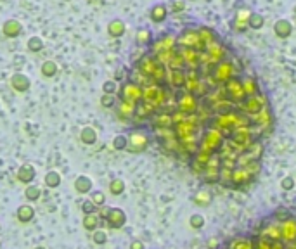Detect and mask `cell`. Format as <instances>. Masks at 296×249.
I'll list each match as a JSON object with an SVG mask.
<instances>
[{
    "mask_svg": "<svg viewBox=\"0 0 296 249\" xmlns=\"http://www.w3.org/2000/svg\"><path fill=\"white\" fill-rule=\"evenodd\" d=\"M175 43H177V38L175 37H165L161 38L158 43H154V52H161V50H170L175 47Z\"/></svg>",
    "mask_w": 296,
    "mask_h": 249,
    "instance_id": "26",
    "label": "cell"
},
{
    "mask_svg": "<svg viewBox=\"0 0 296 249\" xmlns=\"http://www.w3.org/2000/svg\"><path fill=\"white\" fill-rule=\"evenodd\" d=\"M116 90H118V85H116V82L114 80H107V82H104V85H103V92L104 94H116Z\"/></svg>",
    "mask_w": 296,
    "mask_h": 249,
    "instance_id": "39",
    "label": "cell"
},
{
    "mask_svg": "<svg viewBox=\"0 0 296 249\" xmlns=\"http://www.w3.org/2000/svg\"><path fill=\"white\" fill-rule=\"evenodd\" d=\"M295 12H296V7H295Z\"/></svg>",
    "mask_w": 296,
    "mask_h": 249,
    "instance_id": "50",
    "label": "cell"
},
{
    "mask_svg": "<svg viewBox=\"0 0 296 249\" xmlns=\"http://www.w3.org/2000/svg\"><path fill=\"white\" fill-rule=\"evenodd\" d=\"M250 16H251V11H248V9H241L239 12H237V16H235V30H246V24L248 21H250Z\"/></svg>",
    "mask_w": 296,
    "mask_h": 249,
    "instance_id": "25",
    "label": "cell"
},
{
    "mask_svg": "<svg viewBox=\"0 0 296 249\" xmlns=\"http://www.w3.org/2000/svg\"><path fill=\"white\" fill-rule=\"evenodd\" d=\"M282 189H286V190H289V189H293V187H295V180H293L291 177H288V178H284V180H282Z\"/></svg>",
    "mask_w": 296,
    "mask_h": 249,
    "instance_id": "47",
    "label": "cell"
},
{
    "mask_svg": "<svg viewBox=\"0 0 296 249\" xmlns=\"http://www.w3.org/2000/svg\"><path fill=\"white\" fill-rule=\"evenodd\" d=\"M156 66H158V61H156V57H144V59L139 62V69H137V71L141 73V75L148 76V78H152Z\"/></svg>",
    "mask_w": 296,
    "mask_h": 249,
    "instance_id": "16",
    "label": "cell"
},
{
    "mask_svg": "<svg viewBox=\"0 0 296 249\" xmlns=\"http://www.w3.org/2000/svg\"><path fill=\"white\" fill-rule=\"evenodd\" d=\"M120 95H122L123 102H128V104L137 106V104L142 101V87L141 85H137L135 82H127V83H123L122 90H120Z\"/></svg>",
    "mask_w": 296,
    "mask_h": 249,
    "instance_id": "5",
    "label": "cell"
},
{
    "mask_svg": "<svg viewBox=\"0 0 296 249\" xmlns=\"http://www.w3.org/2000/svg\"><path fill=\"white\" fill-rule=\"evenodd\" d=\"M171 124H173L171 113L161 111V113L154 118V126H156V128H171Z\"/></svg>",
    "mask_w": 296,
    "mask_h": 249,
    "instance_id": "22",
    "label": "cell"
},
{
    "mask_svg": "<svg viewBox=\"0 0 296 249\" xmlns=\"http://www.w3.org/2000/svg\"><path fill=\"white\" fill-rule=\"evenodd\" d=\"M148 147V135L141 130H135V132L130 133L128 137V151L132 152H142Z\"/></svg>",
    "mask_w": 296,
    "mask_h": 249,
    "instance_id": "9",
    "label": "cell"
},
{
    "mask_svg": "<svg viewBox=\"0 0 296 249\" xmlns=\"http://www.w3.org/2000/svg\"><path fill=\"white\" fill-rule=\"evenodd\" d=\"M109 190H111V194H114V196L123 194V190H125V184H123V180H120V178L113 180L109 184Z\"/></svg>",
    "mask_w": 296,
    "mask_h": 249,
    "instance_id": "37",
    "label": "cell"
},
{
    "mask_svg": "<svg viewBox=\"0 0 296 249\" xmlns=\"http://www.w3.org/2000/svg\"><path fill=\"white\" fill-rule=\"evenodd\" d=\"M282 241L293 242L296 241V220L288 218L282 222Z\"/></svg>",
    "mask_w": 296,
    "mask_h": 249,
    "instance_id": "17",
    "label": "cell"
},
{
    "mask_svg": "<svg viewBox=\"0 0 296 249\" xmlns=\"http://www.w3.org/2000/svg\"><path fill=\"white\" fill-rule=\"evenodd\" d=\"M35 178V168L31 165H23L18 170V180L23 182V184H30Z\"/></svg>",
    "mask_w": 296,
    "mask_h": 249,
    "instance_id": "21",
    "label": "cell"
},
{
    "mask_svg": "<svg viewBox=\"0 0 296 249\" xmlns=\"http://www.w3.org/2000/svg\"><path fill=\"white\" fill-rule=\"evenodd\" d=\"M180 56H182L184 62L189 69H197L201 66V52L203 50H196V49H184L180 47Z\"/></svg>",
    "mask_w": 296,
    "mask_h": 249,
    "instance_id": "8",
    "label": "cell"
},
{
    "mask_svg": "<svg viewBox=\"0 0 296 249\" xmlns=\"http://www.w3.org/2000/svg\"><path fill=\"white\" fill-rule=\"evenodd\" d=\"M11 87L14 88L16 92L23 94V92H28L31 87V80L28 78L24 73H14L11 76Z\"/></svg>",
    "mask_w": 296,
    "mask_h": 249,
    "instance_id": "11",
    "label": "cell"
},
{
    "mask_svg": "<svg viewBox=\"0 0 296 249\" xmlns=\"http://www.w3.org/2000/svg\"><path fill=\"white\" fill-rule=\"evenodd\" d=\"M106 218H107L109 227H113V228H120V227H123L127 222L125 213H123L122 209H118V208H111L109 211H107Z\"/></svg>",
    "mask_w": 296,
    "mask_h": 249,
    "instance_id": "15",
    "label": "cell"
},
{
    "mask_svg": "<svg viewBox=\"0 0 296 249\" xmlns=\"http://www.w3.org/2000/svg\"><path fill=\"white\" fill-rule=\"evenodd\" d=\"M40 194H42V190H40V187H35V185H31V187H28L26 189V197L31 201L38 199L40 197Z\"/></svg>",
    "mask_w": 296,
    "mask_h": 249,
    "instance_id": "42",
    "label": "cell"
},
{
    "mask_svg": "<svg viewBox=\"0 0 296 249\" xmlns=\"http://www.w3.org/2000/svg\"><path fill=\"white\" fill-rule=\"evenodd\" d=\"M274 31H275V35L281 38H288L289 35L293 33V26L291 23H289L288 19H279L277 23L274 24Z\"/></svg>",
    "mask_w": 296,
    "mask_h": 249,
    "instance_id": "19",
    "label": "cell"
},
{
    "mask_svg": "<svg viewBox=\"0 0 296 249\" xmlns=\"http://www.w3.org/2000/svg\"><path fill=\"white\" fill-rule=\"evenodd\" d=\"M57 69H59V66H57V62L52 59L43 61L42 66H40V73H42L45 78H54V76L57 75Z\"/></svg>",
    "mask_w": 296,
    "mask_h": 249,
    "instance_id": "23",
    "label": "cell"
},
{
    "mask_svg": "<svg viewBox=\"0 0 296 249\" xmlns=\"http://www.w3.org/2000/svg\"><path fill=\"white\" fill-rule=\"evenodd\" d=\"M229 249H254V242L246 237H235L229 242Z\"/></svg>",
    "mask_w": 296,
    "mask_h": 249,
    "instance_id": "24",
    "label": "cell"
},
{
    "mask_svg": "<svg viewBox=\"0 0 296 249\" xmlns=\"http://www.w3.org/2000/svg\"><path fill=\"white\" fill-rule=\"evenodd\" d=\"M92 201H94V204L95 206H101V204H104V201H106V197H104V194L103 192H94L92 194Z\"/></svg>",
    "mask_w": 296,
    "mask_h": 249,
    "instance_id": "46",
    "label": "cell"
},
{
    "mask_svg": "<svg viewBox=\"0 0 296 249\" xmlns=\"http://www.w3.org/2000/svg\"><path fill=\"white\" fill-rule=\"evenodd\" d=\"M248 24H250V28H253V30H260V28L263 26V18L260 14H253V12H251Z\"/></svg>",
    "mask_w": 296,
    "mask_h": 249,
    "instance_id": "38",
    "label": "cell"
},
{
    "mask_svg": "<svg viewBox=\"0 0 296 249\" xmlns=\"http://www.w3.org/2000/svg\"><path fill=\"white\" fill-rule=\"evenodd\" d=\"M186 73L184 69H168V82L173 85V87H184L186 85Z\"/></svg>",
    "mask_w": 296,
    "mask_h": 249,
    "instance_id": "18",
    "label": "cell"
},
{
    "mask_svg": "<svg viewBox=\"0 0 296 249\" xmlns=\"http://www.w3.org/2000/svg\"><path fill=\"white\" fill-rule=\"evenodd\" d=\"M95 235H97V237H94V239L97 242H104V241H106V234H104V232H97Z\"/></svg>",
    "mask_w": 296,
    "mask_h": 249,
    "instance_id": "48",
    "label": "cell"
},
{
    "mask_svg": "<svg viewBox=\"0 0 296 249\" xmlns=\"http://www.w3.org/2000/svg\"><path fill=\"white\" fill-rule=\"evenodd\" d=\"M262 237L269 241H282V222H272L265 227L262 232Z\"/></svg>",
    "mask_w": 296,
    "mask_h": 249,
    "instance_id": "13",
    "label": "cell"
},
{
    "mask_svg": "<svg viewBox=\"0 0 296 249\" xmlns=\"http://www.w3.org/2000/svg\"><path fill=\"white\" fill-rule=\"evenodd\" d=\"M2 33H4L7 38H18L19 35L23 33V24L14 18L7 19V21L2 24Z\"/></svg>",
    "mask_w": 296,
    "mask_h": 249,
    "instance_id": "12",
    "label": "cell"
},
{
    "mask_svg": "<svg viewBox=\"0 0 296 249\" xmlns=\"http://www.w3.org/2000/svg\"><path fill=\"white\" fill-rule=\"evenodd\" d=\"M177 107H179V111H184V113L187 114H194L197 109V99L196 95L192 94H184L182 97H179V101H177Z\"/></svg>",
    "mask_w": 296,
    "mask_h": 249,
    "instance_id": "10",
    "label": "cell"
},
{
    "mask_svg": "<svg viewBox=\"0 0 296 249\" xmlns=\"http://www.w3.org/2000/svg\"><path fill=\"white\" fill-rule=\"evenodd\" d=\"M224 145V133L220 130H216L215 126H210L206 133L203 135L201 142H199V151H205L208 154H213Z\"/></svg>",
    "mask_w": 296,
    "mask_h": 249,
    "instance_id": "1",
    "label": "cell"
},
{
    "mask_svg": "<svg viewBox=\"0 0 296 249\" xmlns=\"http://www.w3.org/2000/svg\"><path fill=\"white\" fill-rule=\"evenodd\" d=\"M95 204H94V201L92 199H88V201H85L84 203V213L85 215H90V213H95Z\"/></svg>",
    "mask_w": 296,
    "mask_h": 249,
    "instance_id": "45",
    "label": "cell"
},
{
    "mask_svg": "<svg viewBox=\"0 0 296 249\" xmlns=\"http://www.w3.org/2000/svg\"><path fill=\"white\" fill-rule=\"evenodd\" d=\"M203 225H205V218H203L201 215L190 216V227H194V228H201Z\"/></svg>",
    "mask_w": 296,
    "mask_h": 249,
    "instance_id": "44",
    "label": "cell"
},
{
    "mask_svg": "<svg viewBox=\"0 0 296 249\" xmlns=\"http://www.w3.org/2000/svg\"><path fill=\"white\" fill-rule=\"evenodd\" d=\"M168 12H167V7L165 5H154V7L151 9V19L154 21V23H163L165 19H167Z\"/></svg>",
    "mask_w": 296,
    "mask_h": 249,
    "instance_id": "27",
    "label": "cell"
},
{
    "mask_svg": "<svg viewBox=\"0 0 296 249\" xmlns=\"http://www.w3.org/2000/svg\"><path fill=\"white\" fill-rule=\"evenodd\" d=\"M114 102H116V97H114L113 94H104L103 97H101V104H103V107H113Z\"/></svg>",
    "mask_w": 296,
    "mask_h": 249,
    "instance_id": "41",
    "label": "cell"
},
{
    "mask_svg": "<svg viewBox=\"0 0 296 249\" xmlns=\"http://www.w3.org/2000/svg\"><path fill=\"white\" fill-rule=\"evenodd\" d=\"M265 106H269V104H267L263 95H250V97H246L239 104V109H243V114H248V116L253 118L254 114H258Z\"/></svg>",
    "mask_w": 296,
    "mask_h": 249,
    "instance_id": "4",
    "label": "cell"
},
{
    "mask_svg": "<svg viewBox=\"0 0 296 249\" xmlns=\"http://www.w3.org/2000/svg\"><path fill=\"white\" fill-rule=\"evenodd\" d=\"M142 248H144V246H142L141 242H133L132 244V249H142Z\"/></svg>",
    "mask_w": 296,
    "mask_h": 249,
    "instance_id": "49",
    "label": "cell"
},
{
    "mask_svg": "<svg viewBox=\"0 0 296 249\" xmlns=\"http://www.w3.org/2000/svg\"><path fill=\"white\" fill-rule=\"evenodd\" d=\"M99 225V216L95 215V213H90V215H87L85 216V227H87V228H95V227Z\"/></svg>",
    "mask_w": 296,
    "mask_h": 249,
    "instance_id": "40",
    "label": "cell"
},
{
    "mask_svg": "<svg viewBox=\"0 0 296 249\" xmlns=\"http://www.w3.org/2000/svg\"><path fill=\"white\" fill-rule=\"evenodd\" d=\"M137 42L139 43H149L151 42V33L148 30H139L137 31Z\"/></svg>",
    "mask_w": 296,
    "mask_h": 249,
    "instance_id": "43",
    "label": "cell"
},
{
    "mask_svg": "<svg viewBox=\"0 0 296 249\" xmlns=\"http://www.w3.org/2000/svg\"><path fill=\"white\" fill-rule=\"evenodd\" d=\"M35 211L31 206H21L18 211V218L21 220V222H30L31 218H33Z\"/></svg>",
    "mask_w": 296,
    "mask_h": 249,
    "instance_id": "34",
    "label": "cell"
},
{
    "mask_svg": "<svg viewBox=\"0 0 296 249\" xmlns=\"http://www.w3.org/2000/svg\"><path fill=\"white\" fill-rule=\"evenodd\" d=\"M199 35H201V38L206 43V47L211 45V43H216V35L213 33L211 30H208V28H201V30H199Z\"/></svg>",
    "mask_w": 296,
    "mask_h": 249,
    "instance_id": "35",
    "label": "cell"
},
{
    "mask_svg": "<svg viewBox=\"0 0 296 249\" xmlns=\"http://www.w3.org/2000/svg\"><path fill=\"white\" fill-rule=\"evenodd\" d=\"M118 113H120V116L122 118H132L133 114H135V106L122 101V104H120V107H118Z\"/></svg>",
    "mask_w": 296,
    "mask_h": 249,
    "instance_id": "31",
    "label": "cell"
},
{
    "mask_svg": "<svg viewBox=\"0 0 296 249\" xmlns=\"http://www.w3.org/2000/svg\"><path fill=\"white\" fill-rule=\"evenodd\" d=\"M127 31V26L123 21H120V19H113L109 24H107V33L111 35L113 38H120L123 37Z\"/></svg>",
    "mask_w": 296,
    "mask_h": 249,
    "instance_id": "20",
    "label": "cell"
},
{
    "mask_svg": "<svg viewBox=\"0 0 296 249\" xmlns=\"http://www.w3.org/2000/svg\"><path fill=\"white\" fill-rule=\"evenodd\" d=\"M75 189L78 190V192H82V194L90 192V190H92V180L88 177H84V175H82V177L76 178Z\"/></svg>",
    "mask_w": 296,
    "mask_h": 249,
    "instance_id": "28",
    "label": "cell"
},
{
    "mask_svg": "<svg viewBox=\"0 0 296 249\" xmlns=\"http://www.w3.org/2000/svg\"><path fill=\"white\" fill-rule=\"evenodd\" d=\"M224 92H225V97L231 99L232 102H237V104H241V102L246 99V92H244L241 80H235V78L229 80V82L225 83Z\"/></svg>",
    "mask_w": 296,
    "mask_h": 249,
    "instance_id": "6",
    "label": "cell"
},
{
    "mask_svg": "<svg viewBox=\"0 0 296 249\" xmlns=\"http://www.w3.org/2000/svg\"><path fill=\"white\" fill-rule=\"evenodd\" d=\"M177 43L179 47H184V49H196V50H206V43L203 42L199 31L194 30H187L177 38Z\"/></svg>",
    "mask_w": 296,
    "mask_h": 249,
    "instance_id": "3",
    "label": "cell"
},
{
    "mask_svg": "<svg viewBox=\"0 0 296 249\" xmlns=\"http://www.w3.org/2000/svg\"><path fill=\"white\" fill-rule=\"evenodd\" d=\"M113 147L116 149V151H123V149L128 147V137L125 135H116L113 140Z\"/></svg>",
    "mask_w": 296,
    "mask_h": 249,
    "instance_id": "36",
    "label": "cell"
},
{
    "mask_svg": "<svg viewBox=\"0 0 296 249\" xmlns=\"http://www.w3.org/2000/svg\"><path fill=\"white\" fill-rule=\"evenodd\" d=\"M45 184L47 187H59L61 185V175L57 173V171H49V173L45 175Z\"/></svg>",
    "mask_w": 296,
    "mask_h": 249,
    "instance_id": "33",
    "label": "cell"
},
{
    "mask_svg": "<svg viewBox=\"0 0 296 249\" xmlns=\"http://www.w3.org/2000/svg\"><path fill=\"white\" fill-rule=\"evenodd\" d=\"M243 87H244V92H246V97H250V95H256V82H254L251 76H248V78L243 80Z\"/></svg>",
    "mask_w": 296,
    "mask_h": 249,
    "instance_id": "32",
    "label": "cell"
},
{
    "mask_svg": "<svg viewBox=\"0 0 296 249\" xmlns=\"http://www.w3.org/2000/svg\"><path fill=\"white\" fill-rule=\"evenodd\" d=\"M142 101L158 109V107H161L168 101V97L167 92L158 83H151V85H146V88H142Z\"/></svg>",
    "mask_w": 296,
    "mask_h": 249,
    "instance_id": "2",
    "label": "cell"
},
{
    "mask_svg": "<svg viewBox=\"0 0 296 249\" xmlns=\"http://www.w3.org/2000/svg\"><path fill=\"white\" fill-rule=\"evenodd\" d=\"M251 121H253V123H256V126H258V128L269 130L270 126H272V114H270L269 106L263 107L258 114H254V116L251 118Z\"/></svg>",
    "mask_w": 296,
    "mask_h": 249,
    "instance_id": "14",
    "label": "cell"
},
{
    "mask_svg": "<svg viewBox=\"0 0 296 249\" xmlns=\"http://www.w3.org/2000/svg\"><path fill=\"white\" fill-rule=\"evenodd\" d=\"M80 139L84 144L90 145V144H95V140H97V132H95L92 126H85V128L80 132Z\"/></svg>",
    "mask_w": 296,
    "mask_h": 249,
    "instance_id": "29",
    "label": "cell"
},
{
    "mask_svg": "<svg viewBox=\"0 0 296 249\" xmlns=\"http://www.w3.org/2000/svg\"><path fill=\"white\" fill-rule=\"evenodd\" d=\"M211 76L215 78L216 85L218 83H227L229 80H232V76H234V66L231 64V62H227V61H222V62H218V64L215 66V71L211 73Z\"/></svg>",
    "mask_w": 296,
    "mask_h": 249,
    "instance_id": "7",
    "label": "cell"
},
{
    "mask_svg": "<svg viewBox=\"0 0 296 249\" xmlns=\"http://www.w3.org/2000/svg\"><path fill=\"white\" fill-rule=\"evenodd\" d=\"M26 47L30 52H42L43 47H45V43H43V40L40 37H30V40L26 42Z\"/></svg>",
    "mask_w": 296,
    "mask_h": 249,
    "instance_id": "30",
    "label": "cell"
}]
</instances>
